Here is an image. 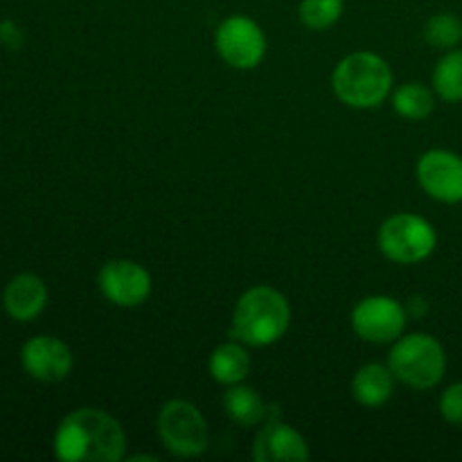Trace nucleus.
I'll use <instances>...</instances> for the list:
<instances>
[{
  "mask_svg": "<svg viewBox=\"0 0 462 462\" xmlns=\"http://www.w3.org/2000/svg\"><path fill=\"white\" fill-rule=\"evenodd\" d=\"M433 106H436V97H433L431 88L418 84V81L402 84L393 93V108L406 120H424L431 116Z\"/></svg>",
  "mask_w": 462,
  "mask_h": 462,
  "instance_id": "a211bd4d",
  "label": "nucleus"
},
{
  "mask_svg": "<svg viewBox=\"0 0 462 462\" xmlns=\"http://www.w3.org/2000/svg\"><path fill=\"white\" fill-rule=\"evenodd\" d=\"M0 45L7 50H18L23 45V30L16 21H0Z\"/></svg>",
  "mask_w": 462,
  "mask_h": 462,
  "instance_id": "4be33fe9",
  "label": "nucleus"
},
{
  "mask_svg": "<svg viewBox=\"0 0 462 462\" xmlns=\"http://www.w3.org/2000/svg\"><path fill=\"white\" fill-rule=\"evenodd\" d=\"M379 248L395 264H418L436 251L438 235L431 221L413 212H400L379 228Z\"/></svg>",
  "mask_w": 462,
  "mask_h": 462,
  "instance_id": "39448f33",
  "label": "nucleus"
},
{
  "mask_svg": "<svg viewBox=\"0 0 462 462\" xmlns=\"http://www.w3.org/2000/svg\"><path fill=\"white\" fill-rule=\"evenodd\" d=\"M343 0H300L298 16L310 30H328L341 18Z\"/></svg>",
  "mask_w": 462,
  "mask_h": 462,
  "instance_id": "aec40b11",
  "label": "nucleus"
},
{
  "mask_svg": "<svg viewBox=\"0 0 462 462\" xmlns=\"http://www.w3.org/2000/svg\"><path fill=\"white\" fill-rule=\"evenodd\" d=\"M291 323L289 300L273 287L248 289L235 305L230 334L239 343L251 347H266L278 343Z\"/></svg>",
  "mask_w": 462,
  "mask_h": 462,
  "instance_id": "f03ea898",
  "label": "nucleus"
},
{
  "mask_svg": "<svg viewBox=\"0 0 462 462\" xmlns=\"http://www.w3.org/2000/svg\"><path fill=\"white\" fill-rule=\"evenodd\" d=\"M440 415L445 422L462 427V382L451 383L440 397Z\"/></svg>",
  "mask_w": 462,
  "mask_h": 462,
  "instance_id": "412c9836",
  "label": "nucleus"
},
{
  "mask_svg": "<svg viewBox=\"0 0 462 462\" xmlns=\"http://www.w3.org/2000/svg\"><path fill=\"white\" fill-rule=\"evenodd\" d=\"M388 368L406 386L415 391H429L445 377V347L431 334H406L400 337L388 355Z\"/></svg>",
  "mask_w": 462,
  "mask_h": 462,
  "instance_id": "20e7f679",
  "label": "nucleus"
},
{
  "mask_svg": "<svg viewBox=\"0 0 462 462\" xmlns=\"http://www.w3.org/2000/svg\"><path fill=\"white\" fill-rule=\"evenodd\" d=\"M97 287L108 302L131 310L149 298L152 275L134 260H111L99 269Z\"/></svg>",
  "mask_w": 462,
  "mask_h": 462,
  "instance_id": "1a4fd4ad",
  "label": "nucleus"
},
{
  "mask_svg": "<svg viewBox=\"0 0 462 462\" xmlns=\"http://www.w3.org/2000/svg\"><path fill=\"white\" fill-rule=\"evenodd\" d=\"M21 365L27 377L43 383H57L72 370V352L61 338L39 334L21 347Z\"/></svg>",
  "mask_w": 462,
  "mask_h": 462,
  "instance_id": "9b49d317",
  "label": "nucleus"
},
{
  "mask_svg": "<svg viewBox=\"0 0 462 462\" xmlns=\"http://www.w3.org/2000/svg\"><path fill=\"white\" fill-rule=\"evenodd\" d=\"M427 310H429L427 298H422V296L409 298V307H406V311H409V314H413L415 319H420V316L427 314Z\"/></svg>",
  "mask_w": 462,
  "mask_h": 462,
  "instance_id": "5701e85b",
  "label": "nucleus"
},
{
  "mask_svg": "<svg viewBox=\"0 0 462 462\" xmlns=\"http://www.w3.org/2000/svg\"><path fill=\"white\" fill-rule=\"evenodd\" d=\"M48 307V287L34 273H18L5 284L3 310L16 323H30L39 319Z\"/></svg>",
  "mask_w": 462,
  "mask_h": 462,
  "instance_id": "ddd939ff",
  "label": "nucleus"
},
{
  "mask_svg": "<svg viewBox=\"0 0 462 462\" xmlns=\"http://www.w3.org/2000/svg\"><path fill=\"white\" fill-rule=\"evenodd\" d=\"M253 458L257 462L307 460L310 458V445L287 422L269 420L257 433L255 445H253Z\"/></svg>",
  "mask_w": 462,
  "mask_h": 462,
  "instance_id": "f8f14e48",
  "label": "nucleus"
},
{
  "mask_svg": "<svg viewBox=\"0 0 462 462\" xmlns=\"http://www.w3.org/2000/svg\"><path fill=\"white\" fill-rule=\"evenodd\" d=\"M52 449L63 462H117L125 458L126 436L106 411L77 409L59 422Z\"/></svg>",
  "mask_w": 462,
  "mask_h": 462,
  "instance_id": "f257e3e1",
  "label": "nucleus"
},
{
  "mask_svg": "<svg viewBox=\"0 0 462 462\" xmlns=\"http://www.w3.org/2000/svg\"><path fill=\"white\" fill-rule=\"evenodd\" d=\"M409 311L391 296H368L352 310L350 323L359 338L368 343H393L402 337Z\"/></svg>",
  "mask_w": 462,
  "mask_h": 462,
  "instance_id": "6e6552de",
  "label": "nucleus"
},
{
  "mask_svg": "<svg viewBox=\"0 0 462 462\" xmlns=\"http://www.w3.org/2000/svg\"><path fill=\"white\" fill-rule=\"evenodd\" d=\"M418 180L440 203L462 201V158L447 149H431L418 161Z\"/></svg>",
  "mask_w": 462,
  "mask_h": 462,
  "instance_id": "9d476101",
  "label": "nucleus"
},
{
  "mask_svg": "<svg viewBox=\"0 0 462 462\" xmlns=\"http://www.w3.org/2000/svg\"><path fill=\"white\" fill-rule=\"evenodd\" d=\"M424 41L438 50H451L462 41V21L454 14H436L424 25Z\"/></svg>",
  "mask_w": 462,
  "mask_h": 462,
  "instance_id": "6ab92c4d",
  "label": "nucleus"
},
{
  "mask_svg": "<svg viewBox=\"0 0 462 462\" xmlns=\"http://www.w3.org/2000/svg\"><path fill=\"white\" fill-rule=\"evenodd\" d=\"M208 370H210L212 379L224 386L242 383L251 373V355L246 352L244 343H224L212 350Z\"/></svg>",
  "mask_w": 462,
  "mask_h": 462,
  "instance_id": "2eb2a0df",
  "label": "nucleus"
},
{
  "mask_svg": "<svg viewBox=\"0 0 462 462\" xmlns=\"http://www.w3.org/2000/svg\"><path fill=\"white\" fill-rule=\"evenodd\" d=\"M224 411L239 427H257L269 415L260 393L251 386H242V383H233L224 393Z\"/></svg>",
  "mask_w": 462,
  "mask_h": 462,
  "instance_id": "dca6fc26",
  "label": "nucleus"
},
{
  "mask_svg": "<svg viewBox=\"0 0 462 462\" xmlns=\"http://www.w3.org/2000/svg\"><path fill=\"white\" fill-rule=\"evenodd\" d=\"M217 52L237 70H253L266 54V36L262 27L248 16H228L215 34Z\"/></svg>",
  "mask_w": 462,
  "mask_h": 462,
  "instance_id": "0eeeda50",
  "label": "nucleus"
},
{
  "mask_svg": "<svg viewBox=\"0 0 462 462\" xmlns=\"http://www.w3.org/2000/svg\"><path fill=\"white\" fill-rule=\"evenodd\" d=\"M352 397L365 409H379L386 404L395 391V374L391 373L388 365L368 364L356 370L352 377Z\"/></svg>",
  "mask_w": 462,
  "mask_h": 462,
  "instance_id": "4468645a",
  "label": "nucleus"
},
{
  "mask_svg": "<svg viewBox=\"0 0 462 462\" xmlns=\"http://www.w3.org/2000/svg\"><path fill=\"white\" fill-rule=\"evenodd\" d=\"M433 90L449 104L462 102V50H447L433 70Z\"/></svg>",
  "mask_w": 462,
  "mask_h": 462,
  "instance_id": "f3484780",
  "label": "nucleus"
},
{
  "mask_svg": "<svg viewBox=\"0 0 462 462\" xmlns=\"http://www.w3.org/2000/svg\"><path fill=\"white\" fill-rule=\"evenodd\" d=\"M158 438L174 456H199L210 445V429L201 411L185 400H171L158 413Z\"/></svg>",
  "mask_w": 462,
  "mask_h": 462,
  "instance_id": "423d86ee",
  "label": "nucleus"
},
{
  "mask_svg": "<svg viewBox=\"0 0 462 462\" xmlns=\"http://www.w3.org/2000/svg\"><path fill=\"white\" fill-rule=\"evenodd\" d=\"M334 95L350 108H374L391 95L393 70L374 52L347 54L332 75Z\"/></svg>",
  "mask_w": 462,
  "mask_h": 462,
  "instance_id": "7ed1b4c3",
  "label": "nucleus"
}]
</instances>
